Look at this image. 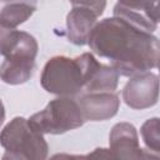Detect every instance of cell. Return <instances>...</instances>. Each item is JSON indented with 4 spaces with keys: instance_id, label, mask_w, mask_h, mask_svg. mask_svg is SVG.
Returning a JSON list of instances; mask_svg holds the SVG:
<instances>
[{
    "instance_id": "obj_14",
    "label": "cell",
    "mask_w": 160,
    "mask_h": 160,
    "mask_svg": "<svg viewBox=\"0 0 160 160\" xmlns=\"http://www.w3.org/2000/svg\"><path fill=\"white\" fill-rule=\"evenodd\" d=\"M140 134L146 149L155 158H160V118L148 119L141 125Z\"/></svg>"
},
{
    "instance_id": "obj_18",
    "label": "cell",
    "mask_w": 160,
    "mask_h": 160,
    "mask_svg": "<svg viewBox=\"0 0 160 160\" xmlns=\"http://www.w3.org/2000/svg\"><path fill=\"white\" fill-rule=\"evenodd\" d=\"M2 2H19V1H24V2H31V4H36V0H1Z\"/></svg>"
},
{
    "instance_id": "obj_2",
    "label": "cell",
    "mask_w": 160,
    "mask_h": 160,
    "mask_svg": "<svg viewBox=\"0 0 160 160\" xmlns=\"http://www.w3.org/2000/svg\"><path fill=\"white\" fill-rule=\"evenodd\" d=\"M1 146L5 149L2 160H44L49 146L44 134L31 126L29 119L16 116L10 120L0 134Z\"/></svg>"
},
{
    "instance_id": "obj_5",
    "label": "cell",
    "mask_w": 160,
    "mask_h": 160,
    "mask_svg": "<svg viewBox=\"0 0 160 160\" xmlns=\"http://www.w3.org/2000/svg\"><path fill=\"white\" fill-rule=\"evenodd\" d=\"M160 95V79L156 74L146 71L130 78L122 89L124 102L134 110L154 106Z\"/></svg>"
},
{
    "instance_id": "obj_1",
    "label": "cell",
    "mask_w": 160,
    "mask_h": 160,
    "mask_svg": "<svg viewBox=\"0 0 160 160\" xmlns=\"http://www.w3.org/2000/svg\"><path fill=\"white\" fill-rule=\"evenodd\" d=\"M88 44L98 56L109 59L119 75L128 78L154 69L160 60V40L116 16L99 21Z\"/></svg>"
},
{
    "instance_id": "obj_10",
    "label": "cell",
    "mask_w": 160,
    "mask_h": 160,
    "mask_svg": "<svg viewBox=\"0 0 160 160\" xmlns=\"http://www.w3.org/2000/svg\"><path fill=\"white\" fill-rule=\"evenodd\" d=\"M98 14L82 6H72L66 16V35L70 42L85 45L98 24Z\"/></svg>"
},
{
    "instance_id": "obj_11",
    "label": "cell",
    "mask_w": 160,
    "mask_h": 160,
    "mask_svg": "<svg viewBox=\"0 0 160 160\" xmlns=\"http://www.w3.org/2000/svg\"><path fill=\"white\" fill-rule=\"evenodd\" d=\"M36 10V4L31 2H9L5 5L0 14L1 29H15L20 24L25 22Z\"/></svg>"
},
{
    "instance_id": "obj_3",
    "label": "cell",
    "mask_w": 160,
    "mask_h": 160,
    "mask_svg": "<svg viewBox=\"0 0 160 160\" xmlns=\"http://www.w3.org/2000/svg\"><path fill=\"white\" fill-rule=\"evenodd\" d=\"M29 122L42 134L59 135L82 126L85 119L78 100L71 96H59L45 109L31 115Z\"/></svg>"
},
{
    "instance_id": "obj_4",
    "label": "cell",
    "mask_w": 160,
    "mask_h": 160,
    "mask_svg": "<svg viewBox=\"0 0 160 160\" xmlns=\"http://www.w3.org/2000/svg\"><path fill=\"white\" fill-rule=\"evenodd\" d=\"M40 84L42 89L58 96H75L84 90V74L78 58L52 56L45 64Z\"/></svg>"
},
{
    "instance_id": "obj_8",
    "label": "cell",
    "mask_w": 160,
    "mask_h": 160,
    "mask_svg": "<svg viewBox=\"0 0 160 160\" xmlns=\"http://www.w3.org/2000/svg\"><path fill=\"white\" fill-rule=\"evenodd\" d=\"M78 102L85 121H104L114 118L120 108V99L114 91L82 92Z\"/></svg>"
},
{
    "instance_id": "obj_7",
    "label": "cell",
    "mask_w": 160,
    "mask_h": 160,
    "mask_svg": "<svg viewBox=\"0 0 160 160\" xmlns=\"http://www.w3.org/2000/svg\"><path fill=\"white\" fill-rule=\"evenodd\" d=\"M38 50V41L29 32L15 29H1L0 51L4 59L15 61H35Z\"/></svg>"
},
{
    "instance_id": "obj_9",
    "label": "cell",
    "mask_w": 160,
    "mask_h": 160,
    "mask_svg": "<svg viewBox=\"0 0 160 160\" xmlns=\"http://www.w3.org/2000/svg\"><path fill=\"white\" fill-rule=\"evenodd\" d=\"M110 151L114 158L140 159L150 158L139 145V136L135 126L130 122H118L112 126L109 135Z\"/></svg>"
},
{
    "instance_id": "obj_15",
    "label": "cell",
    "mask_w": 160,
    "mask_h": 160,
    "mask_svg": "<svg viewBox=\"0 0 160 160\" xmlns=\"http://www.w3.org/2000/svg\"><path fill=\"white\" fill-rule=\"evenodd\" d=\"M72 6H82L92 10L99 16L104 12L106 6V0H69Z\"/></svg>"
},
{
    "instance_id": "obj_17",
    "label": "cell",
    "mask_w": 160,
    "mask_h": 160,
    "mask_svg": "<svg viewBox=\"0 0 160 160\" xmlns=\"http://www.w3.org/2000/svg\"><path fill=\"white\" fill-rule=\"evenodd\" d=\"M119 2L125 6H129V8L146 10V5H148L149 0H119Z\"/></svg>"
},
{
    "instance_id": "obj_16",
    "label": "cell",
    "mask_w": 160,
    "mask_h": 160,
    "mask_svg": "<svg viewBox=\"0 0 160 160\" xmlns=\"http://www.w3.org/2000/svg\"><path fill=\"white\" fill-rule=\"evenodd\" d=\"M146 12L156 24L160 22V0H149Z\"/></svg>"
},
{
    "instance_id": "obj_13",
    "label": "cell",
    "mask_w": 160,
    "mask_h": 160,
    "mask_svg": "<svg viewBox=\"0 0 160 160\" xmlns=\"http://www.w3.org/2000/svg\"><path fill=\"white\" fill-rule=\"evenodd\" d=\"M34 69L35 61H15L4 59L0 66L1 80L10 85L24 84L32 76Z\"/></svg>"
},
{
    "instance_id": "obj_6",
    "label": "cell",
    "mask_w": 160,
    "mask_h": 160,
    "mask_svg": "<svg viewBox=\"0 0 160 160\" xmlns=\"http://www.w3.org/2000/svg\"><path fill=\"white\" fill-rule=\"evenodd\" d=\"M76 58L84 74L82 92H105L116 90L119 72L114 66L99 62L91 52H84Z\"/></svg>"
},
{
    "instance_id": "obj_12",
    "label": "cell",
    "mask_w": 160,
    "mask_h": 160,
    "mask_svg": "<svg viewBox=\"0 0 160 160\" xmlns=\"http://www.w3.org/2000/svg\"><path fill=\"white\" fill-rule=\"evenodd\" d=\"M114 16L124 20L132 28L145 32L152 34V31L156 30V26H158V24L148 15L146 10L129 8L120 2H118L114 6Z\"/></svg>"
},
{
    "instance_id": "obj_19",
    "label": "cell",
    "mask_w": 160,
    "mask_h": 160,
    "mask_svg": "<svg viewBox=\"0 0 160 160\" xmlns=\"http://www.w3.org/2000/svg\"><path fill=\"white\" fill-rule=\"evenodd\" d=\"M158 69H159V71H160V60H159V62H158Z\"/></svg>"
}]
</instances>
